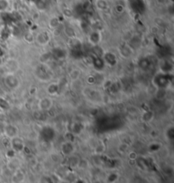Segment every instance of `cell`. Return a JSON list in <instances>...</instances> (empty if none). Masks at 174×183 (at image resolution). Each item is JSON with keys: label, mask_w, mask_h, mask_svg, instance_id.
I'll list each match as a JSON object with an SVG mask.
<instances>
[{"label": "cell", "mask_w": 174, "mask_h": 183, "mask_svg": "<svg viewBox=\"0 0 174 183\" xmlns=\"http://www.w3.org/2000/svg\"><path fill=\"white\" fill-rule=\"evenodd\" d=\"M40 136L46 142L52 141L55 137V131L52 127L45 126L42 129V130L40 132Z\"/></svg>", "instance_id": "6da1fadb"}, {"label": "cell", "mask_w": 174, "mask_h": 183, "mask_svg": "<svg viewBox=\"0 0 174 183\" xmlns=\"http://www.w3.org/2000/svg\"><path fill=\"white\" fill-rule=\"evenodd\" d=\"M155 83L161 89H164L168 86L169 83H170V79L168 78L167 74H159L155 77Z\"/></svg>", "instance_id": "7a4b0ae2"}, {"label": "cell", "mask_w": 174, "mask_h": 183, "mask_svg": "<svg viewBox=\"0 0 174 183\" xmlns=\"http://www.w3.org/2000/svg\"><path fill=\"white\" fill-rule=\"evenodd\" d=\"M11 145L14 151L21 152V151H22L24 148H25L23 140L21 139V138H19V137H17V136H16V137H14V138L12 139Z\"/></svg>", "instance_id": "3957f363"}, {"label": "cell", "mask_w": 174, "mask_h": 183, "mask_svg": "<svg viewBox=\"0 0 174 183\" xmlns=\"http://www.w3.org/2000/svg\"><path fill=\"white\" fill-rule=\"evenodd\" d=\"M4 133L7 134L8 136L14 138V137H16L17 136L18 130L16 129V127H14L13 125H8L4 129Z\"/></svg>", "instance_id": "277c9868"}, {"label": "cell", "mask_w": 174, "mask_h": 183, "mask_svg": "<svg viewBox=\"0 0 174 183\" xmlns=\"http://www.w3.org/2000/svg\"><path fill=\"white\" fill-rule=\"evenodd\" d=\"M73 149H74L73 148V145L70 142H69V141L64 143L63 146H62V152H63V153L65 155H70V154H71V152H73Z\"/></svg>", "instance_id": "5b68a950"}, {"label": "cell", "mask_w": 174, "mask_h": 183, "mask_svg": "<svg viewBox=\"0 0 174 183\" xmlns=\"http://www.w3.org/2000/svg\"><path fill=\"white\" fill-rule=\"evenodd\" d=\"M104 61L106 63L110 64V65H114L116 63V57L113 54L111 53H107L104 55Z\"/></svg>", "instance_id": "8992f818"}, {"label": "cell", "mask_w": 174, "mask_h": 183, "mask_svg": "<svg viewBox=\"0 0 174 183\" xmlns=\"http://www.w3.org/2000/svg\"><path fill=\"white\" fill-rule=\"evenodd\" d=\"M93 65H94L95 68H97L99 70H101L104 67V61L101 60L100 58H96L93 61Z\"/></svg>", "instance_id": "52a82bcc"}, {"label": "cell", "mask_w": 174, "mask_h": 183, "mask_svg": "<svg viewBox=\"0 0 174 183\" xmlns=\"http://www.w3.org/2000/svg\"><path fill=\"white\" fill-rule=\"evenodd\" d=\"M51 107V101L49 99H44L41 102V108L42 109H48Z\"/></svg>", "instance_id": "ba28073f"}, {"label": "cell", "mask_w": 174, "mask_h": 183, "mask_svg": "<svg viewBox=\"0 0 174 183\" xmlns=\"http://www.w3.org/2000/svg\"><path fill=\"white\" fill-rule=\"evenodd\" d=\"M153 117H154V115H153V113H152L151 112H147L144 113L143 119H144V121L149 122V121H151V119H153Z\"/></svg>", "instance_id": "9c48e42d"}, {"label": "cell", "mask_w": 174, "mask_h": 183, "mask_svg": "<svg viewBox=\"0 0 174 183\" xmlns=\"http://www.w3.org/2000/svg\"><path fill=\"white\" fill-rule=\"evenodd\" d=\"M117 178H118V176H117V175H116V174H110V175L108 176L107 181H108V182H110V183L115 182L116 180H117Z\"/></svg>", "instance_id": "30bf717a"}, {"label": "cell", "mask_w": 174, "mask_h": 183, "mask_svg": "<svg viewBox=\"0 0 174 183\" xmlns=\"http://www.w3.org/2000/svg\"><path fill=\"white\" fill-rule=\"evenodd\" d=\"M160 147H161V146H160L159 144L154 143V144H152V145L150 146V149H151V151H157V150L160 149Z\"/></svg>", "instance_id": "8fae6325"}, {"label": "cell", "mask_w": 174, "mask_h": 183, "mask_svg": "<svg viewBox=\"0 0 174 183\" xmlns=\"http://www.w3.org/2000/svg\"><path fill=\"white\" fill-rule=\"evenodd\" d=\"M166 134L168 135V137H169L170 139H173V128H170V129L167 130Z\"/></svg>", "instance_id": "7c38bea8"}, {"label": "cell", "mask_w": 174, "mask_h": 183, "mask_svg": "<svg viewBox=\"0 0 174 183\" xmlns=\"http://www.w3.org/2000/svg\"><path fill=\"white\" fill-rule=\"evenodd\" d=\"M7 153H8V156H9V157H14V150H12V151L11 150H10Z\"/></svg>", "instance_id": "4fadbf2b"}, {"label": "cell", "mask_w": 174, "mask_h": 183, "mask_svg": "<svg viewBox=\"0 0 174 183\" xmlns=\"http://www.w3.org/2000/svg\"><path fill=\"white\" fill-rule=\"evenodd\" d=\"M75 183H84L83 181H81V180H79V181H77Z\"/></svg>", "instance_id": "5bb4252c"}]
</instances>
